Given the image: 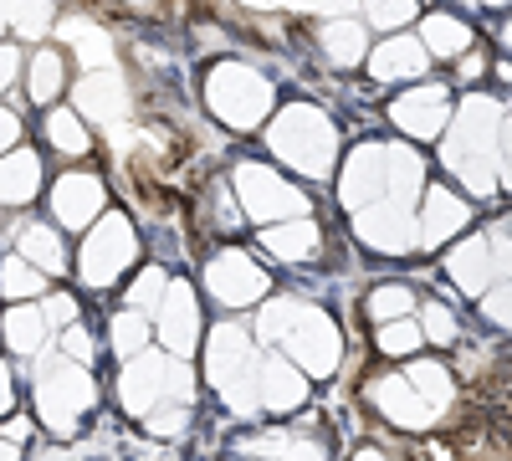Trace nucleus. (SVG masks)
Segmentation results:
<instances>
[{"mask_svg":"<svg viewBox=\"0 0 512 461\" xmlns=\"http://www.w3.org/2000/svg\"><path fill=\"white\" fill-rule=\"evenodd\" d=\"M272 154L287 170L308 175V180H328L333 159H338V129L328 123V113H318L313 103H287L267 134Z\"/></svg>","mask_w":512,"mask_h":461,"instance_id":"f257e3e1","label":"nucleus"},{"mask_svg":"<svg viewBox=\"0 0 512 461\" xmlns=\"http://www.w3.org/2000/svg\"><path fill=\"white\" fill-rule=\"evenodd\" d=\"M205 108L216 113L226 129L246 134L272 113V82L246 62H216L205 77Z\"/></svg>","mask_w":512,"mask_h":461,"instance_id":"f03ea898","label":"nucleus"},{"mask_svg":"<svg viewBox=\"0 0 512 461\" xmlns=\"http://www.w3.org/2000/svg\"><path fill=\"white\" fill-rule=\"evenodd\" d=\"M98 390L88 380V364L77 359H41L36 354V405H41V421H47L57 436L77 431V421L93 410Z\"/></svg>","mask_w":512,"mask_h":461,"instance_id":"7ed1b4c3","label":"nucleus"},{"mask_svg":"<svg viewBox=\"0 0 512 461\" xmlns=\"http://www.w3.org/2000/svg\"><path fill=\"white\" fill-rule=\"evenodd\" d=\"M139 262V236L123 216H98L82 236V251H77V272L88 287H113L128 267Z\"/></svg>","mask_w":512,"mask_h":461,"instance_id":"20e7f679","label":"nucleus"},{"mask_svg":"<svg viewBox=\"0 0 512 461\" xmlns=\"http://www.w3.org/2000/svg\"><path fill=\"white\" fill-rule=\"evenodd\" d=\"M236 200H241V216H251L256 226L308 216V195L292 180H282L277 170H267V164H241L236 170Z\"/></svg>","mask_w":512,"mask_h":461,"instance_id":"39448f33","label":"nucleus"},{"mask_svg":"<svg viewBox=\"0 0 512 461\" xmlns=\"http://www.w3.org/2000/svg\"><path fill=\"white\" fill-rule=\"evenodd\" d=\"M277 344L292 354V364L303 374H333L338 359H344V333H338V323L323 308H308V303H297V313H292V323Z\"/></svg>","mask_w":512,"mask_h":461,"instance_id":"423d86ee","label":"nucleus"},{"mask_svg":"<svg viewBox=\"0 0 512 461\" xmlns=\"http://www.w3.org/2000/svg\"><path fill=\"white\" fill-rule=\"evenodd\" d=\"M205 292L221 308H251V303H262L272 292V277H267V267H256L246 251L231 246V251H221V257L205 262Z\"/></svg>","mask_w":512,"mask_h":461,"instance_id":"0eeeda50","label":"nucleus"},{"mask_svg":"<svg viewBox=\"0 0 512 461\" xmlns=\"http://www.w3.org/2000/svg\"><path fill=\"white\" fill-rule=\"evenodd\" d=\"M354 236L369 251H384V257H410V251L420 246L415 211H405V205H395V200H374V205H364V211H354Z\"/></svg>","mask_w":512,"mask_h":461,"instance_id":"6e6552de","label":"nucleus"},{"mask_svg":"<svg viewBox=\"0 0 512 461\" xmlns=\"http://www.w3.org/2000/svg\"><path fill=\"white\" fill-rule=\"evenodd\" d=\"M390 123L405 134V139H441L446 123H451V88H441V82H431V88H415L405 98L390 103Z\"/></svg>","mask_w":512,"mask_h":461,"instance_id":"1a4fd4ad","label":"nucleus"},{"mask_svg":"<svg viewBox=\"0 0 512 461\" xmlns=\"http://www.w3.org/2000/svg\"><path fill=\"white\" fill-rule=\"evenodd\" d=\"M154 333H159V344L175 359H185L195 349V339H200V303H195V292L185 282L164 287V298L154 308Z\"/></svg>","mask_w":512,"mask_h":461,"instance_id":"9d476101","label":"nucleus"},{"mask_svg":"<svg viewBox=\"0 0 512 461\" xmlns=\"http://www.w3.org/2000/svg\"><path fill=\"white\" fill-rule=\"evenodd\" d=\"M384 190H390V154H384V144H359L344 164L338 200H344L349 211H364V205L384 200Z\"/></svg>","mask_w":512,"mask_h":461,"instance_id":"9b49d317","label":"nucleus"},{"mask_svg":"<svg viewBox=\"0 0 512 461\" xmlns=\"http://www.w3.org/2000/svg\"><path fill=\"white\" fill-rule=\"evenodd\" d=\"M466 226H472V200L456 195L451 185H425V211L415 216L420 246H446V241L461 236Z\"/></svg>","mask_w":512,"mask_h":461,"instance_id":"f8f14e48","label":"nucleus"},{"mask_svg":"<svg viewBox=\"0 0 512 461\" xmlns=\"http://www.w3.org/2000/svg\"><path fill=\"white\" fill-rule=\"evenodd\" d=\"M364 67H369L374 82H415V77L431 72V52H425V41H420V36H410V31H390V36H384L379 47L364 57Z\"/></svg>","mask_w":512,"mask_h":461,"instance_id":"ddd939ff","label":"nucleus"},{"mask_svg":"<svg viewBox=\"0 0 512 461\" xmlns=\"http://www.w3.org/2000/svg\"><path fill=\"white\" fill-rule=\"evenodd\" d=\"M103 180L98 175H57V185H52V216H57V226H67V231H88L98 216H103Z\"/></svg>","mask_w":512,"mask_h":461,"instance_id":"4468645a","label":"nucleus"},{"mask_svg":"<svg viewBox=\"0 0 512 461\" xmlns=\"http://www.w3.org/2000/svg\"><path fill=\"white\" fill-rule=\"evenodd\" d=\"M369 400H374V410L384 415L390 426H400V431H420V426H431L441 410H431L420 400V390L405 380V374H384V380H374L369 385Z\"/></svg>","mask_w":512,"mask_h":461,"instance_id":"2eb2a0df","label":"nucleus"},{"mask_svg":"<svg viewBox=\"0 0 512 461\" xmlns=\"http://www.w3.org/2000/svg\"><path fill=\"white\" fill-rule=\"evenodd\" d=\"M256 400H262V410H297L308 400V374L287 364V354H267L262 364H256Z\"/></svg>","mask_w":512,"mask_h":461,"instance_id":"dca6fc26","label":"nucleus"},{"mask_svg":"<svg viewBox=\"0 0 512 461\" xmlns=\"http://www.w3.org/2000/svg\"><path fill=\"white\" fill-rule=\"evenodd\" d=\"M262 241H267L272 257H282V262H292V267H303V262H313V257H318L323 231H318V221H313V216H292V221L267 226V231H262Z\"/></svg>","mask_w":512,"mask_h":461,"instance_id":"f3484780","label":"nucleus"},{"mask_svg":"<svg viewBox=\"0 0 512 461\" xmlns=\"http://www.w3.org/2000/svg\"><path fill=\"white\" fill-rule=\"evenodd\" d=\"M446 272H451V282L461 287V292H472V298H482V292L492 287V241L487 236H466L451 257H446Z\"/></svg>","mask_w":512,"mask_h":461,"instance_id":"a211bd4d","label":"nucleus"},{"mask_svg":"<svg viewBox=\"0 0 512 461\" xmlns=\"http://www.w3.org/2000/svg\"><path fill=\"white\" fill-rule=\"evenodd\" d=\"M420 41L431 52V62H456L466 47H477V31L451 11H431V16H420Z\"/></svg>","mask_w":512,"mask_h":461,"instance_id":"6ab92c4d","label":"nucleus"},{"mask_svg":"<svg viewBox=\"0 0 512 461\" xmlns=\"http://www.w3.org/2000/svg\"><path fill=\"white\" fill-rule=\"evenodd\" d=\"M318 47L333 67H359L369 57V21L359 16H333L323 31H318Z\"/></svg>","mask_w":512,"mask_h":461,"instance_id":"aec40b11","label":"nucleus"},{"mask_svg":"<svg viewBox=\"0 0 512 461\" xmlns=\"http://www.w3.org/2000/svg\"><path fill=\"white\" fill-rule=\"evenodd\" d=\"M41 195V159L26 149L0 154V205H26Z\"/></svg>","mask_w":512,"mask_h":461,"instance_id":"412c9836","label":"nucleus"},{"mask_svg":"<svg viewBox=\"0 0 512 461\" xmlns=\"http://www.w3.org/2000/svg\"><path fill=\"white\" fill-rule=\"evenodd\" d=\"M384 154H390V190H384V200H395V205H405V211H415V200L425 190V159L410 144H384Z\"/></svg>","mask_w":512,"mask_h":461,"instance_id":"4be33fe9","label":"nucleus"},{"mask_svg":"<svg viewBox=\"0 0 512 461\" xmlns=\"http://www.w3.org/2000/svg\"><path fill=\"white\" fill-rule=\"evenodd\" d=\"M77 113L88 118H118L123 113V77L113 67H93L77 82Z\"/></svg>","mask_w":512,"mask_h":461,"instance_id":"5701e85b","label":"nucleus"},{"mask_svg":"<svg viewBox=\"0 0 512 461\" xmlns=\"http://www.w3.org/2000/svg\"><path fill=\"white\" fill-rule=\"evenodd\" d=\"M0 328H6V344H11L16 354H31V359L47 349V339H52V323H47V313H41L36 303H16V308H6Z\"/></svg>","mask_w":512,"mask_h":461,"instance_id":"b1692460","label":"nucleus"},{"mask_svg":"<svg viewBox=\"0 0 512 461\" xmlns=\"http://www.w3.org/2000/svg\"><path fill=\"white\" fill-rule=\"evenodd\" d=\"M62 88H67V57L52 52V47L31 52V62H26V93H31V103H57Z\"/></svg>","mask_w":512,"mask_h":461,"instance_id":"393cba45","label":"nucleus"},{"mask_svg":"<svg viewBox=\"0 0 512 461\" xmlns=\"http://www.w3.org/2000/svg\"><path fill=\"white\" fill-rule=\"evenodd\" d=\"M21 257L41 272H67V246H62L57 226H41V221L21 226Z\"/></svg>","mask_w":512,"mask_h":461,"instance_id":"a878e982","label":"nucleus"},{"mask_svg":"<svg viewBox=\"0 0 512 461\" xmlns=\"http://www.w3.org/2000/svg\"><path fill=\"white\" fill-rule=\"evenodd\" d=\"M405 380L420 390V400L431 405V410H446V405H451V395H456L451 369H446V364H431V359H415V364L405 369Z\"/></svg>","mask_w":512,"mask_h":461,"instance_id":"bb28decb","label":"nucleus"},{"mask_svg":"<svg viewBox=\"0 0 512 461\" xmlns=\"http://www.w3.org/2000/svg\"><path fill=\"white\" fill-rule=\"evenodd\" d=\"M149 333H154L149 313H139V308L113 313V354H118V359H139V354L149 349Z\"/></svg>","mask_w":512,"mask_h":461,"instance_id":"cd10ccee","label":"nucleus"},{"mask_svg":"<svg viewBox=\"0 0 512 461\" xmlns=\"http://www.w3.org/2000/svg\"><path fill=\"white\" fill-rule=\"evenodd\" d=\"M379 354H390V359H415L425 349V333L415 318H390V323H379Z\"/></svg>","mask_w":512,"mask_h":461,"instance_id":"c85d7f7f","label":"nucleus"},{"mask_svg":"<svg viewBox=\"0 0 512 461\" xmlns=\"http://www.w3.org/2000/svg\"><path fill=\"white\" fill-rule=\"evenodd\" d=\"M41 282H47V272H41V267H31V262L21 257V251H16V257H6V262H0V292H6L11 303H26V298H36V292H41Z\"/></svg>","mask_w":512,"mask_h":461,"instance_id":"c756f323","label":"nucleus"},{"mask_svg":"<svg viewBox=\"0 0 512 461\" xmlns=\"http://www.w3.org/2000/svg\"><path fill=\"white\" fill-rule=\"evenodd\" d=\"M47 139H52V149H62V154H88V149H93L88 123H82L77 113H67V108H52V113H47Z\"/></svg>","mask_w":512,"mask_h":461,"instance_id":"7c9ffc66","label":"nucleus"},{"mask_svg":"<svg viewBox=\"0 0 512 461\" xmlns=\"http://www.w3.org/2000/svg\"><path fill=\"white\" fill-rule=\"evenodd\" d=\"M364 313H369L374 323L410 318V313H415V292H410V287H400V282H384V287H374L369 298H364Z\"/></svg>","mask_w":512,"mask_h":461,"instance_id":"2f4dec72","label":"nucleus"},{"mask_svg":"<svg viewBox=\"0 0 512 461\" xmlns=\"http://www.w3.org/2000/svg\"><path fill=\"white\" fill-rule=\"evenodd\" d=\"M420 333L425 349H456V313L446 303H420Z\"/></svg>","mask_w":512,"mask_h":461,"instance_id":"473e14b6","label":"nucleus"},{"mask_svg":"<svg viewBox=\"0 0 512 461\" xmlns=\"http://www.w3.org/2000/svg\"><path fill=\"white\" fill-rule=\"evenodd\" d=\"M415 16H420L415 0H364V21L379 31H405Z\"/></svg>","mask_w":512,"mask_h":461,"instance_id":"72a5a7b5","label":"nucleus"},{"mask_svg":"<svg viewBox=\"0 0 512 461\" xmlns=\"http://www.w3.org/2000/svg\"><path fill=\"white\" fill-rule=\"evenodd\" d=\"M164 287H169L164 267H144V272L134 277V287H128V303H134L139 313H154V308H159V298H164Z\"/></svg>","mask_w":512,"mask_h":461,"instance_id":"f704fd0d","label":"nucleus"},{"mask_svg":"<svg viewBox=\"0 0 512 461\" xmlns=\"http://www.w3.org/2000/svg\"><path fill=\"white\" fill-rule=\"evenodd\" d=\"M482 318H487L492 328H507V333H512V282H507V277L482 292Z\"/></svg>","mask_w":512,"mask_h":461,"instance_id":"c9c22d12","label":"nucleus"},{"mask_svg":"<svg viewBox=\"0 0 512 461\" xmlns=\"http://www.w3.org/2000/svg\"><path fill=\"white\" fill-rule=\"evenodd\" d=\"M292 313H297L292 298H272V303L262 308V323H256V339H262V344H277L282 333H287V323H292Z\"/></svg>","mask_w":512,"mask_h":461,"instance_id":"e433bc0d","label":"nucleus"},{"mask_svg":"<svg viewBox=\"0 0 512 461\" xmlns=\"http://www.w3.org/2000/svg\"><path fill=\"white\" fill-rule=\"evenodd\" d=\"M144 421H149V431H154V436H180V431H185V421H190V405H180V400L154 405V410L144 415Z\"/></svg>","mask_w":512,"mask_h":461,"instance_id":"4c0bfd02","label":"nucleus"},{"mask_svg":"<svg viewBox=\"0 0 512 461\" xmlns=\"http://www.w3.org/2000/svg\"><path fill=\"white\" fill-rule=\"evenodd\" d=\"M11 6H16V26L26 36H41L52 26V0H11Z\"/></svg>","mask_w":512,"mask_h":461,"instance_id":"58836bf2","label":"nucleus"},{"mask_svg":"<svg viewBox=\"0 0 512 461\" xmlns=\"http://www.w3.org/2000/svg\"><path fill=\"white\" fill-rule=\"evenodd\" d=\"M62 354L77 359V364H93V339H88V328H82V323H67V333H62Z\"/></svg>","mask_w":512,"mask_h":461,"instance_id":"ea45409f","label":"nucleus"},{"mask_svg":"<svg viewBox=\"0 0 512 461\" xmlns=\"http://www.w3.org/2000/svg\"><path fill=\"white\" fill-rule=\"evenodd\" d=\"M487 67H492V57H487V52L466 47V52H461V57L451 62V77H456V82H477V77H482Z\"/></svg>","mask_w":512,"mask_h":461,"instance_id":"a19ab883","label":"nucleus"},{"mask_svg":"<svg viewBox=\"0 0 512 461\" xmlns=\"http://www.w3.org/2000/svg\"><path fill=\"white\" fill-rule=\"evenodd\" d=\"M41 313H47V323H52V328H67V323H77V303L67 298V292H52V298L41 303Z\"/></svg>","mask_w":512,"mask_h":461,"instance_id":"79ce46f5","label":"nucleus"},{"mask_svg":"<svg viewBox=\"0 0 512 461\" xmlns=\"http://www.w3.org/2000/svg\"><path fill=\"white\" fill-rule=\"evenodd\" d=\"M282 461H328V451H323V441H313V436H287Z\"/></svg>","mask_w":512,"mask_h":461,"instance_id":"37998d69","label":"nucleus"},{"mask_svg":"<svg viewBox=\"0 0 512 461\" xmlns=\"http://www.w3.org/2000/svg\"><path fill=\"white\" fill-rule=\"evenodd\" d=\"M0 436H6V441H31L36 436V426H31V415H6V421H0Z\"/></svg>","mask_w":512,"mask_h":461,"instance_id":"c03bdc74","label":"nucleus"},{"mask_svg":"<svg viewBox=\"0 0 512 461\" xmlns=\"http://www.w3.org/2000/svg\"><path fill=\"white\" fill-rule=\"evenodd\" d=\"M16 139H21V118H16L11 108H0V154H11Z\"/></svg>","mask_w":512,"mask_h":461,"instance_id":"a18cd8bd","label":"nucleus"},{"mask_svg":"<svg viewBox=\"0 0 512 461\" xmlns=\"http://www.w3.org/2000/svg\"><path fill=\"white\" fill-rule=\"evenodd\" d=\"M16 72H21V57H16V47H0V93L16 82Z\"/></svg>","mask_w":512,"mask_h":461,"instance_id":"49530a36","label":"nucleus"},{"mask_svg":"<svg viewBox=\"0 0 512 461\" xmlns=\"http://www.w3.org/2000/svg\"><path fill=\"white\" fill-rule=\"evenodd\" d=\"M16 410V390H11V369L0 364V415H11Z\"/></svg>","mask_w":512,"mask_h":461,"instance_id":"de8ad7c7","label":"nucleus"},{"mask_svg":"<svg viewBox=\"0 0 512 461\" xmlns=\"http://www.w3.org/2000/svg\"><path fill=\"white\" fill-rule=\"evenodd\" d=\"M497 144H502V154L512 159V113H507V123H502V129H497Z\"/></svg>","mask_w":512,"mask_h":461,"instance_id":"09e8293b","label":"nucleus"},{"mask_svg":"<svg viewBox=\"0 0 512 461\" xmlns=\"http://www.w3.org/2000/svg\"><path fill=\"white\" fill-rule=\"evenodd\" d=\"M349 461H390V456H384V451H379V446H359V451H354V456H349Z\"/></svg>","mask_w":512,"mask_h":461,"instance_id":"8fccbe9b","label":"nucleus"},{"mask_svg":"<svg viewBox=\"0 0 512 461\" xmlns=\"http://www.w3.org/2000/svg\"><path fill=\"white\" fill-rule=\"evenodd\" d=\"M0 461H21V446H16V441H6V436H0Z\"/></svg>","mask_w":512,"mask_h":461,"instance_id":"3c124183","label":"nucleus"},{"mask_svg":"<svg viewBox=\"0 0 512 461\" xmlns=\"http://www.w3.org/2000/svg\"><path fill=\"white\" fill-rule=\"evenodd\" d=\"M502 47H507V57H512V21L502 26Z\"/></svg>","mask_w":512,"mask_h":461,"instance_id":"603ef678","label":"nucleus"},{"mask_svg":"<svg viewBox=\"0 0 512 461\" xmlns=\"http://www.w3.org/2000/svg\"><path fill=\"white\" fill-rule=\"evenodd\" d=\"M502 185H507V190H512V159H507V170H502Z\"/></svg>","mask_w":512,"mask_h":461,"instance_id":"864d4df0","label":"nucleus"},{"mask_svg":"<svg viewBox=\"0 0 512 461\" xmlns=\"http://www.w3.org/2000/svg\"><path fill=\"white\" fill-rule=\"evenodd\" d=\"M0 31H6V16H0Z\"/></svg>","mask_w":512,"mask_h":461,"instance_id":"5fc2aeb1","label":"nucleus"}]
</instances>
